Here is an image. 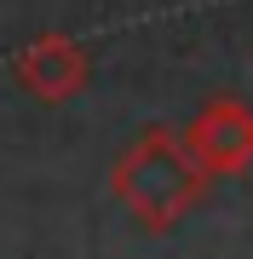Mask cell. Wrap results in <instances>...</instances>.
<instances>
[{"instance_id": "obj_1", "label": "cell", "mask_w": 253, "mask_h": 259, "mask_svg": "<svg viewBox=\"0 0 253 259\" xmlns=\"http://www.w3.org/2000/svg\"><path fill=\"white\" fill-rule=\"evenodd\" d=\"M207 167L196 161V150L184 144V133L150 127L138 133L110 167V190L144 231H173L190 207L207 196Z\"/></svg>"}, {"instance_id": "obj_2", "label": "cell", "mask_w": 253, "mask_h": 259, "mask_svg": "<svg viewBox=\"0 0 253 259\" xmlns=\"http://www.w3.org/2000/svg\"><path fill=\"white\" fill-rule=\"evenodd\" d=\"M184 144L196 150V161L213 179L247 173L253 167V110L242 98H207L196 110V121L184 127Z\"/></svg>"}, {"instance_id": "obj_3", "label": "cell", "mask_w": 253, "mask_h": 259, "mask_svg": "<svg viewBox=\"0 0 253 259\" xmlns=\"http://www.w3.org/2000/svg\"><path fill=\"white\" fill-rule=\"evenodd\" d=\"M12 75H18L35 98L64 104V98H75L81 87L92 81V58H86L69 35H40V40H29V47L12 58Z\"/></svg>"}]
</instances>
